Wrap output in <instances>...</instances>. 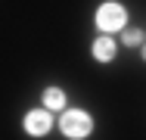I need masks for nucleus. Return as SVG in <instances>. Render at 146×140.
Instances as JSON below:
<instances>
[{"label": "nucleus", "mask_w": 146, "mask_h": 140, "mask_svg": "<svg viewBox=\"0 0 146 140\" xmlns=\"http://www.w3.org/2000/svg\"><path fill=\"white\" fill-rule=\"evenodd\" d=\"M146 41V31L143 28H134L127 25L124 31H121V47H131V50H140V44Z\"/></svg>", "instance_id": "obj_6"}, {"label": "nucleus", "mask_w": 146, "mask_h": 140, "mask_svg": "<svg viewBox=\"0 0 146 140\" xmlns=\"http://www.w3.org/2000/svg\"><path fill=\"white\" fill-rule=\"evenodd\" d=\"M53 112L47 109V106H34L22 115V131L28 134V137H47L50 131H53Z\"/></svg>", "instance_id": "obj_3"}, {"label": "nucleus", "mask_w": 146, "mask_h": 140, "mask_svg": "<svg viewBox=\"0 0 146 140\" xmlns=\"http://www.w3.org/2000/svg\"><path fill=\"white\" fill-rule=\"evenodd\" d=\"M93 25H96V34H121L131 25V13L121 0H103L93 9Z\"/></svg>", "instance_id": "obj_1"}, {"label": "nucleus", "mask_w": 146, "mask_h": 140, "mask_svg": "<svg viewBox=\"0 0 146 140\" xmlns=\"http://www.w3.org/2000/svg\"><path fill=\"white\" fill-rule=\"evenodd\" d=\"M40 106H47L50 112H62L68 106V93H65L59 84H50V87L40 90Z\"/></svg>", "instance_id": "obj_5"}, {"label": "nucleus", "mask_w": 146, "mask_h": 140, "mask_svg": "<svg viewBox=\"0 0 146 140\" xmlns=\"http://www.w3.org/2000/svg\"><path fill=\"white\" fill-rule=\"evenodd\" d=\"M59 134L65 140H87L93 134V128H96V121H93V115L87 109H81V106H65V109L59 112V121H56Z\"/></svg>", "instance_id": "obj_2"}, {"label": "nucleus", "mask_w": 146, "mask_h": 140, "mask_svg": "<svg viewBox=\"0 0 146 140\" xmlns=\"http://www.w3.org/2000/svg\"><path fill=\"white\" fill-rule=\"evenodd\" d=\"M90 56H93V62L109 65V62L118 56V37L115 34H96L93 44H90Z\"/></svg>", "instance_id": "obj_4"}, {"label": "nucleus", "mask_w": 146, "mask_h": 140, "mask_svg": "<svg viewBox=\"0 0 146 140\" xmlns=\"http://www.w3.org/2000/svg\"><path fill=\"white\" fill-rule=\"evenodd\" d=\"M140 59H143V62H146V41H143V44H140Z\"/></svg>", "instance_id": "obj_7"}]
</instances>
